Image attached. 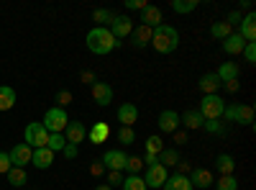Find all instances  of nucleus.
Segmentation results:
<instances>
[{
	"label": "nucleus",
	"instance_id": "49530a36",
	"mask_svg": "<svg viewBox=\"0 0 256 190\" xmlns=\"http://www.w3.org/2000/svg\"><path fill=\"white\" fill-rule=\"evenodd\" d=\"M62 154L67 157V159H74V157H77V146H74V144H64V149H62Z\"/></svg>",
	"mask_w": 256,
	"mask_h": 190
},
{
	"label": "nucleus",
	"instance_id": "603ef678",
	"mask_svg": "<svg viewBox=\"0 0 256 190\" xmlns=\"http://www.w3.org/2000/svg\"><path fill=\"white\" fill-rule=\"evenodd\" d=\"M82 80H84V82H88V85H90V88H92V85H95V82H98V77H95L92 72H82Z\"/></svg>",
	"mask_w": 256,
	"mask_h": 190
},
{
	"label": "nucleus",
	"instance_id": "cd10ccee",
	"mask_svg": "<svg viewBox=\"0 0 256 190\" xmlns=\"http://www.w3.org/2000/svg\"><path fill=\"white\" fill-rule=\"evenodd\" d=\"M6 177H8V182H10V185H16V187H24V185L28 182V175H26L24 167H10Z\"/></svg>",
	"mask_w": 256,
	"mask_h": 190
},
{
	"label": "nucleus",
	"instance_id": "864d4df0",
	"mask_svg": "<svg viewBox=\"0 0 256 190\" xmlns=\"http://www.w3.org/2000/svg\"><path fill=\"white\" fill-rule=\"evenodd\" d=\"M174 144H187V134L184 131H174Z\"/></svg>",
	"mask_w": 256,
	"mask_h": 190
},
{
	"label": "nucleus",
	"instance_id": "e433bc0d",
	"mask_svg": "<svg viewBox=\"0 0 256 190\" xmlns=\"http://www.w3.org/2000/svg\"><path fill=\"white\" fill-rule=\"evenodd\" d=\"M202 129H205L208 134H226V131H228V126L220 123V121H205V123H202Z\"/></svg>",
	"mask_w": 256,
	"mask_h": 190
},
{
	"label": "nucleus",
	"instance_id": "b1692460",
	"mask_svg": "<svg viewBox=\"0 0 256 190\" xmlns=\"http://www.w3.org/2000/svg\"><path fill=\"white\" fill-rule=\"evenodd\" d=\"M16 105V90L10 85H0V111H10Z\"/></svg>",
	"mask_w": 256,
	"mask_h": 190
},
{
	"label": "nucleus",
	"instance_id": "de8ad7c7",
	"mask_svg": "<svg viewBox=\"0 0 256 190\" xmlns=\"http://www.w3.org/2000/svg\"><path fill=\"white\" fill-rule=\"evenodd\" d=\"M220 88H226L228 93H238V88H241V82H238V80H228V82H223Z\"/></svg>",
	"mask_w": 256,
	"mask_h": 190
},
{
	"label": "nucleus",
	"instance_id": "72a5a7b5",
	"mask_svg": "<svg viewBox=\"0 0 256 190\" xmlns=\"http://www.w3.org/2000/svg\"><path fill=\"white\" fill-rule=\"evenodd\" d=\"M64 144H67V139H64V134H49V141H46V149H52L54 154L64 149Z\"/></svg>",
	"mask_w": 256,
	"mask_h": 190
},
{
	"label": "nucleus",
	"instance_id": "5fc2aeb1",
	"mask_svg": "<svg viewBox=\"0 0 256 190\" xmlns=\"http://www.w3.org/2000/svg\"><path fill=\"white\" fill-rule=\"evenodd\" d=\"M95 190H113L110 185H95Z\"/></svg>",
	"mask_w": 256,
	"mask_h": 190
},
{
	"label": "nucleus",
	"instance_id": "4c0bfd02",
	"mask_svg": "<svg viewBox=\"0 0 256 190\" xmlns=\"http://www.w3.org/2000/svg\"><path fill=\"white\" fill-rule=\"evenodd\" d=\"M92 18L98 21V26H105V24H110V18H113V11H108V8H98V11L92 13Z\"/></svg>",
	"mask_w": 256,
	"mask_h": 190
},
{
	"label": "nucleus",
	"instance_id": "8fccbe9b",
	"mask_svg": "<svg viewBox=\"0 0 256 190\" xmlns=\"http://www.w3.org/2000/svg\"><path fill=\"white\" fill-rule=\"evenodd\" d=\"M102 172H105V167H102V162H100V159H95V162H92V167H90V175H98V177H100Z\"/></svg>",
	"mask_w": 256,
	"mask_h": 190
},
{
	"label": "nucleus",
	"instance_id": "58836bf2",
	"mask_svg": "<svg viewBox=\"0 0 256 190\" xmlns=\"http://www.w3.org/2000/svg\"><path fill=\"white\" fill-rule=\"evenodd\" d=\"M126 170L131 172V175H138V172L144 170V159H141V157H128V162H126Z\"/></svg>",
	"mask_w": 256,
	"mask_h": 190
},
{
	"label": "nucleus",
	"instance_id": "c85d7f7f",
	"mask_svg": "<svg viewBox=\"0 0 256 190\" xmlns=\"http://www.w3.org/2000/svg\"><path fill=\"white\" fill-rule=\"evenodd\" d=\"M230 34H233V29L226 24V21H218V24H212V26H210V36H212V39H218V41L228 39Z\"/></svg>",
	"mask_w": 256,
	"mask_h": 190
},
{
	"label": "nucleus",
	"instance_id": "37998d69",
	"mask_svg": "<svg viewBox=\"0 0 256 190\" xmlns=\"http://www.w3.org/2000/svg\"><path fill=\"white\" fill-rule=\"evenodd\" d=\"M10 157H8V152H0V175H8V170H10Z\"/></svg>",
	"mask_w": 256,
	"mask_h": 190
},
{
	"label": "nucleus",
	"instance_id": "9d476101",
	"mask_svg": "<svg viewBox=\"0 0 256 190\" xmlns=\"http://www.w3.org/2000/svg\"><path fill=\"white\" fill-rule=\"evenodd\" d=\"M31 154H34V149H31L28 144H16L13 149L8 152V157H10V164H13V167L31 164Z\"/></svg>",
	"mask_w": 256,
	"mask_h": 190
},
{
	"label": "nucleus",
	"instance_id": "c9c22d12",
	"mask_svg": "<svg viewBox=\"0 0 256 190\" xmlns=\"http://www.w3.org/2000/svg\"><path fill=\"white\" fill-rule=\"evenodd\" d=\"M116 139H118L120 144H134V141H136V134H134V129H128V126H120L118 134H116Z\"/></svg>",
	"mask_w": 256,
	"mask_h": 190
},
{
	"label": "nucleus",
	"instance_id": "79ce46f5",
	"mask_svg": "<svg viewBox=\"0 0 256 190\" xmlns=\"http://www.w3.org/2000/svg\"><path fill=\"white\" fill-rule=\"evenodd\" d=\"M56 103H59L56 108H64V105H70V103H72V93H70V90H59V93H56Z\"/></svg>",
	"mask_w": 256,
	"mask_h": 190
},
{
	"label": "nucleus",
	"instance_id": "7c9ffc66",
	"mask_svg": "<svg viewBox=\"0 0 256 190\" xmlns=\"http://www.w3.org/2000/svg\"><path fill=\"white\" fill-rule=\"evenodd\" d=\"M200 6V0H172V11L174 13H192Z\"/></svg>",
	"mask_w": 256,
	"mask_h": 190
},
{
	"label": "nucleus",
	"instance_id": "dca6fc26",
	"mask_svg": "<svg viewBox=\"0 0 256 190\" xmlns=\"http://www.w3.org/2000/svg\"><path fill=\"white\" fill-rule=\"evenodd\" d=\"M220 47H223V52H226V54L236 57V54H241V52H244L246 41H244V36H241L238 31H233L228 39H223V41H220Z\"/></svg>",
	"mask_w": 256,
	"mask_h": 190
},
{
	"label": "nucleus",
	"instance_id": "f704fd0d",
	"mask_svg": "<svg viewBox=\"0 0 256 190\" xmlns=\"http://www.w3.org/2000/svg\"><path fill=\"white\" fill-rule=\"evenodd\" d=\"M162 144H164V141H162V136H148V139H146V144H144V146H146V154H156V157H159V152L164 149Z\"/></svg>",
	"mask_w": 256,
	"mask_h": 190
},
{
	"label": "nucleus",
	"instance_id": "f03ea898",
	"mask_svg": "<svg viewBox=\"0 0 256 190\" xmlns=\"http://www.w3.org/2000/svg\"><path fill=\"white\" fill-rule=\"evenodd\" d=\"M152 47H154L159 54H172V52L180 47V34H177V29H174V26H166V24L156 26L154 34H152Z\"/></svg>",
	"mask_w": 256,
	"mask_h": 190
},
{
	"label": "nucleus",
	"instance_id": "9b49d317",
	"mask_svg": "<svg viewBox=\"0 0 256 190\" xmlns=\"http://www.w3.org/2000/svg\"><path fill=\"white\" fill-rule=\"evenodd\" d=\"M88 136V129H84L82 121H70L67 129H64V139H67V144H82V139Z\"/></svg>",
	"mask_w": 256,
	"mask_h": 190
},
{
	"label": "nucleus",
	"instance_id": "5701e85b",
	"mask_svg": "<svg viewBox=\"0 0 256 190\" xmlns=\"http://www.w3.org/2000/svg\"><path fill=\"white\" fill-rule=\"evenodd\" d=\"M220 82H228V80H238V65L236 62H223L220 70L216 72Z\"/></svg>",
	"mask_w": 256,
	"mask_h": 190
},
{
	"label": "nucleus",
	"instance_id": "20e7f679",
	"mask_svg": "<svg viewBox=\"0 0 256 190\" xmlns=\"http://www.w3.org/2000/svg\"><path fill=\"white\" fill-rule=\"evenodd\" d=\"M44 129L49 131V134H64V129H67V123H70V116H67V111L64 108H49L46 111V116H44Z\"/></svg>",
	"mask_w": 256,
	"mask_h": 190
},
{
	"label": "nucleus",
	"instance_id": "a878e982",
	"mask_svg": "<svg viewBox=\"0 0 256 190\" xmlns=\"http://www.w3.org/2000/svg\"><path fill=\"white\" fill-rule=\"evenodd\" d=\"M177 162H180V152L172 149V146L159 152V164L164 167V170H169V167H177Z\"/></svg>",
	"mask_w": 256,
	"mask_h": 190
},
{
	"label": "nucleus",
	"instance_id": "ea45409f",
	"mask_svg": "<svg viewBox=\"0 0 256 190\" xmlns=\"http://www.w3.org/2000/svg\"><path fill=\"white\" fill-rule=\"evenodd\" d=\"M241 54H244V59L248 62V65H254V62H256V41H251V44H246Z\"/></svg>",
	"mask_w": 256,
	"mask_h": 190
},
{
	"label": "nucleus",
	"instance_id": "3c124183",
	"mask_svg": "<svg viewBox=\"0 0 256 190\" xmlns=\"http://www.w3.org/2000/svg\"><path fill=\"white\" fill-rule=\"evenodd\" d=\"M184 172H192L190 162H177V175H184Z\"/></svg>",
	"mask_w": 256,
	"mask_h": 190
},
{
	"label": "nucleus",
	"instance_id": "2f4dec72",
	"mask_svg": "<svg viewBox=\"0 0 256 190\" xmlns=\"http://www.w3.org/2000/svg\"><path fill=\"white\" fill-rule=\"evenodd\" d=\"M236 123H244V126H254V108H251V105H241V103H238Z\"/></svg>",
	"mask_w": 256,
	"mask_h": 190
},
{
	"label": "nucleus",
	"instance_id": "7ed1b4c3",
	"mask_svg": "<svg viewBox=\"0 0 256 190\" xmlns=\"http://www.w3.org/2000/svg\"><path fill=\"white\" fill-rule=\"evenodd\" d=\"M223 108H226V103L220 100V95H205L200 100V116L202 121H220L223 118Z\"/></svg>",
	"mask_w": 256,
	"mask_h": 190
},
{
	"label": "nucleus",
	"instance_id": "f3484780",
	"mask_svg": "<svg viewBox=\"0 0 256 190\" xmlns=\"http://www.w3.org/2000/svg\"><path fill=\"white\" fill-rule=\"evenodd\" d=\"M118 121L123 126H128V129H134V123L138 121V108L134 103H120L118 105Z\"/></svg>",
	"mask_w": 256,
	"mask_h": 190
},
{
	"label": "nucleus",
	"instance_id": "c756f323",
	"mask_svg": "<svg viewBox=\"0 0 256 190\" xmlns=\"http://www.w3.org/2000/svg\"><path fill=\"white\" fill-rule=\"evenodd\" d=\"M212 185H216V190H238V180H236V175H220Z\"/></svg>",
	"mask_w": 256,
	"mask_h": 190
},
{
	"label": "nucleus",
	"instance_id": "a18cd8bd",
	"mask_svg": "<svg viewBox=\"0 0 256 190\" xmlns=\"http://www.w3.org/2000/svg\"><path fill=\"white\" fill-rule=\"evenodd\" d=\"M226 24L233 29V26H236V24H241V11H230L228 13V18H226Z\"/></svg>",
	"mask_w": 256,
	"mask_h": 190
},
{
	"label": "nucleus",
	"instance_id": "412c9836",
	"mask_svg": "<svg viewBox=\"0 0 256 190\" xmlns=\"http://www.w3.org/2000/svg\"><path fill=\"white\" fill-rule=\"evenodd\" d=\"M108 136H110V126L105 123V121H98L92 129L88 131V139L92 141V144H102V141H108Z\"/></svg>",
	"mask_w": 256,
	"mask_h": 190
},
{
	"label": "nucleus",
	"instance_id": "6ab92c4d",
	"mask_svg": "<svg viewBox=\"0 0 256 190\" xmlns=\"http://www.w3.org/2000/svg\"><path fill=\"white\" fill-rule=\"evenodd\" d=\"M31 162L38 167V170H49V167L54 164V152H52V149H46V146H41V149H34Z\"/></svg>",
	"mask_w": 256,
	"mask_h": 190
},
{
	"label": "nucleus",
	"instance_id": "f8f14e48",
	"mask_svg": "<svg viewBox=\"0 0 256 190\" xmlns=\"http://www.w3.org/2000/svg\"><path fill=\"white\" fill-rule=\"evenodd\" d=\"M180 129V113L177 111H162L159 113V131L162 134H174Z\"/></svg>",
	"mask_w": 256,
	"mask_h": 190
},
{
	"label": "nucleus",
	"instance_id": "423d86ee",
	"mask_svg": "<svg viewBox=\"0 0 256 190\" xmlns=\"http://www.w3.org/2000/svg\"><path fill=\"white\" fill-rule=\"evenodd\" d=\"M131 31H134L131 16H126V13H113V18H110V34L120 41V39H126V36H131Z\"/></svg>",
	"mask_w": 256,
	"mask_h": 190
},
{
	"label": "nucleus",
	"instance_id": "0eeeda50",
	"mask_svg": "<svg viewBox=\"0 0 256 190\" xmlns=\"http://www.w3.org/2000/svg\"><path fill=\"white\" fill-rule=\"evenodd\" d=\"M102 167H108L110 172H123L126 170V162H128V154L120 152V149H108L102 154Z\"/></svg>",
	"mask_w": 256,
	"mask_h": 190
},
{
	"label": "nucleus",
	"instance_id": "39448f33",
	"mask_svg": "<svg viewBox=\"0 0 256 190\" xmlns=\"http://www.w3.org/2000/svg\"><path fill=\"white\" fill-rule=\"evenodd\" d=\"M24 144H28L31 149H41V146H46V141H49V131L44 129V123H28L26 126V131H24Z\"/></svg>",
	"mask_w": 256,
	"mask_h": 190
},
{
	"label": "nucleus",
	"instance_id": "bb28decb",
	"mask_svg": "<svg viewBox=\"0 0 256 190\" xmlns=\"http://www.w3.org/2000/svg\"><path fill=\"white\" fill-rule=\"evenodd\" d=\"M180 121L187 126V129H192V131H195V129H202V123H205V121H202V116H200L198 111H192V108H190V111H184Z\"/></svg>",
	"mask_w": 256,
	"mask_h": 190
},
{
	"label": "nucleus",
	"instance_id": "393cba45",
	"mask_svg": "<svg viewBox=\"0 0 256 190\" xmlns=\"http://www.w3.org/2000/svg\"><path fill=\"white\" fill-rule=\"evenodd\" d=\"M216 167H218L220 175H233V172H236V159H233L230 154H218Z\"/></svg>",
	"mask_w": 256,
	"mask_h": 190
},
{
	"label": "nucleus",
	"instance_id": "09e8293b",
	"mask_svg": "<svg viewBox=\"0 0 256 190\" xmlns=\"http://www.w3.org/2000/svg\"><path fill=\"white\" fill-rule=\"evenodd\" d=\"M108 185H123V175L120 172H108Z\"/></svg>",
	"mask_w": 256,
	"mask_h": 190
},
{
	"label": "nucleus",
	"instance_id": "a211bd4d",
	"mask_svg": "<svg viewBox=\"0 0 256 190\" xmlns=\"http://www.w3.org/2000/svg\"><path fill=\"white\" fill-rule=\"evenodd\" d=\"M238 34L244 36L246 44L256 41V13H254V11H248V13L241 18V31H238Z\"/></svg>",
	"mask_w": 256,
	"mask_h": 190
},
{
	"label": "nucleus",
	"instance_id": "473e14b6",
	"mask_svg": "<svg viewBox=\"0 0 256 190\" xmlns=\"http://www.w3.org/2000/svg\"><path fill=\"white\" fill-rule=\"evenodd\" d=\"M123 190H148L141 175H128L123 177Z\"/></svg>",
	"mask_w": 256,
	"mask_h": 190
},
{
	"label": "nucleus",
	"instance_id": "4468645a",
	"mask_svg": "<svg viewBox=\"0 0 256 190\" xmlns=\"http://www.w3.org/2000/svg\"><path fill=\"white\" fill-rule=\"evenodd\" d=\"M162 21H164V16H162V8H159V6H152V3H148V6L141 11V24L148 26V29L162 26Z\"/></svg>",
	"mask_w": 256,
	"mask_h": 190
},
{
	"label": "nucleus",
	"instance_id": "4be33fe9",
	"mask_svg": "<svg viewBox=\"0 0 256 190\" xmlns=\"http://www.w3.org/2000/svg\"><path fill=\"white\" fill-rule=\"evenodd\" d=\"M162 190H195L187 175H169Z\"/></svg>",
	"mask_w": 256,
	"mask_h": 190
},
{
	"label": "nucleus",
	"instance_id": "ddd939ff",
	"mask_svg": "<svg viewBox=\"0 0 256 190\" xmlns=\"http://www.w3.org/2000/svg\"><path fill=\"white\" fill-rule=\"evenodd\" d=\"M152 34H154V29H148V26L138 24V29L131 31V47H134V49L148 47V44H152Z\"/></svg>",
	"mask_w": 256,
	"mask_h": 190
},
{
	"label": "nucleus",
	"instance_id": "2eb2a0df",
	"mask_svg": "<svg viewBox=\"0 0 256 190\" xmlns=\"http://www.w3.org/2000/svg\"><path fill=\"white\" fill-rule=\"evenodd\" d=\"M190 182H192V187L208 190L212 182H216V177H212V172H210V170H202V167H195V170L190 172Z\"/></svg>",
	"mask_w": 256,
	"mask_h": 190
},
{
	"label": "nucleus",
	"instance_id": "1a4fd4ad",
	"mask_svg": "<svg viewBox=\"0 0 256 190\" xmlns=\"http://www.w3.org/2000/svg\"><path fill=\"white\" fill-rule=\"evenodd\" d=\"M90 93H92V100L100 105V108H105V105H110L113 103V88L108 85V82H95V85L90 88Z\"/></svg>",
	"mask_w": 256,
	"mask_h": 190
},
{
	"label": "nucleus",
	"instance_id": "f257e3e1",
	"mask_svg": "<svg viewBox=\"0 0 256 190\" xmlns=\"http://www.w3.org/2000/svg\"><path fill=\"white\" fill-rule=\"evenodd\" d=\"M88 49L92 52V54H98V57H102V54H110L120 41L110 34V29L108 26H95L90 34H88Z\"/></svg>",
	"mask_w": 256,
	"mask_h": 190
},
{
	"label": "nucleus",
	"instance_id": "a19ab883",
	"mask_svg": "<svg viewBox=\"0 0 256 190\" xmlns=\"http://www.w3.org/2000/svg\"><path fill=\"white\" fill-rule=\"evenodd\" d=\"M236 113H238V103H230L223 108V118L230 121V123H236Z\"/></svg>",
	"mask_w": 256,
	"mask_h": 190
},
{
	"label": "nucleus",
	"instance_id": "6e6552de",
	"mask_svg": "<svg viewBox=\"0 0 256 190\" xmlns=\"http://www.w3.org/2000/svg\"><path fill=\"white\" fill-rule=\"evenodd\" d=\"M166 177H169V172L164 170L162 164H152V167H146V175H144V182H146V187H164V182H166Z\"/></svg>",
	"mask_w": 256,
	"mask_h": 190
},
{
	"label": "nucleus",
	"instance_id": "c03bdc74",
	"mask_svg": "<svg viewBox=\"0 0 256 190\" xmlns=\"http://www.w3.org/2000/svg\"><path fill=\"white\" fill-rule=\"evenodd\" d=\"M148 3H146V0H126V8L128 11H144Z\"/></svg>",
	"mask_w": 256,
	"mask_h": 190
},
{
	"label": "nucleus",
	"instance_id": "aec40b11",
	"mask_svg": "<svg viewBox=\"0 0 256 190\" xmlns=\"http://www.w3.org/2000/svg\"><path fill=\"white\" fill-rule=\"evenodd\" d=\"M220 85H223V82L218 80V75H216V72H208V75H202V77H200V90H202L205 95H218Z\"/></svg>",
	"mask_w": 256,
	"mask_h": 190
}]
</instances>
